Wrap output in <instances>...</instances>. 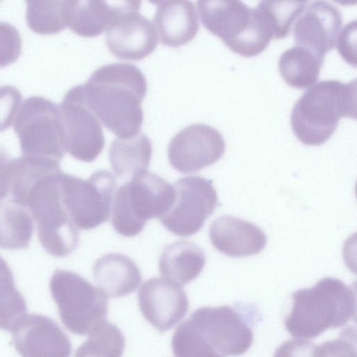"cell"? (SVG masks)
<instances>
[{
    "label": "cell",
    "mask_w": 357,
    "mask_h": 357,
    "mask_svg": "<svg viewBox=\"0 0 357 357\" xmlns=\"http://www.w3.org/2000/svg\"><path fill=\"white\" fill-rule=\"evenodd\" d=\"M14 346L22 357H70V339L52 319L26 314L12 331Z\"/></svg>",
    "instance_id": "obj_16"
},
{
    "label": "cell",
    "mask_w": 357,
    "mask_h": 357,
    "mask_svg": "<svg viewBox=\"0 0 357 357\" xmlns=\"http://www.w3.org/2000/svg\"><path fill=\"white\" fill-rule=\"evenodd\" d=\"M151 155V142L143 133L128 139H115L109 150L111 166L121 179L146 172Z\"/></svg>",
    "instance_id": "obj_24"
},
{
    "label": "cell",
    "mask_w": 357,
    "mask_h": 357,
    "mask_svg": "<svg viewBox=\"0 0 357 357\" xmlns=\"http://www.w3.org/2000/svg\"><path fill=\"white\" fill-rule=\"evenodd\" d=\"M10 162L8 155L0 149V196L8 191Z\"/></svg>",
    "instance_id": "obj_36"
},
{
    "label": "cell",
    "mask_w": 357,
    "mask_h": 357,
    "mask_svg": "<svg viewBox=\"0 0 357 357\" xmlns=\"http://www.w3.org/2000/svg\"><path fill=\"white\" fill-rule=\"evenodd\" d=\"M306 1H261L257 5L266 17L272 29L273 38L287 37L291 28L303 12Z\"/></svg>",
    "instance_id": "obj_30"
},
{
    "label": "cell",
    "mask_w": 357,
    "mask_h": 357,
    "mask_svg": "<svg viewBox=\"0 0 357 357\" xmlns=\"http://www.w3.org/2000/svg\"><path fill=\"white\" fill-rule=\"evenodd\" d=\"M173 186L174 202L160 218V222L175 235H194L202 229L218 204L212 181L199 176H188L176 181Z\"/></svg>",
    "instance_id": "obj_10"
},
{
    "label": "cell",
    "mask_w": 357,
    "mask_h": 357,
    "mask_svg": "<svg viewBox=\"0 0 357 357\" xmlns=\"http://www.w3.org/2000/svg\"><path fill=\"white\" fill-rule=\"evenodd\" d=\"M153 17L162 44L178 47L191 41L199 30L195 6L190 1H153Z\"/></svg>",
    "instance_id": "obj_19"
},
{
    "label": "cell",
    "mask_w": 357,
    "mask_h": 357,
    "mask_svg": "<svg viewBox=\"0 0 357 357\" xmlns=\"http://www.w3.org/2000/svg\"><path fill=\"white\" fill-rule=\"evenodd\" d=\"M124 348L125 338L120 329L105 320L89 333L75 357H122Z\"/></svg>",
    "instance_id": "obj_27"
},
{
    "label": "cell",
    "mask_w": 357,
    "mask_h": 357,
    "mask_svg": "<svg viewBox=\"0 0 357 357\" xmlns=\"http://www.w3.org/2000/svg\"><path fill=\"white\" fill-rule=\"evenodd\" d=\"M356 335L350 328L344 331L335 340L317 347V357H356Z\"/></svg>",
    "instance_id": "obj_32"
},
{
    "label": "cell",
    "mask_w": 357,
    "mask_h": 357,
    "mask_svg": "<svg viewBox=\"0 0 357 357\" xmlns=\"http://www.w3.org/2000/svg\"><path fill=\"white\" fill-rule=\"evenodd\" d=\"M61 189L63 204L77 227L94 229L109 218L116 190L111 172L98 170L86 180L63 173Z\"/></svg>",
    "instance_id": "obj_9"
},
{
    "label": "cell",
    "mask_w": 357,
    "mask_h": 357,
    "mask_svg": "<svg viewBox=\"0 0 357 357\" xmlns=\"http://www.w3.org/2000/svg\"><path fill=\"white\" fill-rule=\"evenodd\" d=\"M63 172L59 165L41 169L22 185L18 200L37 224L38 239L50 255L63 257L74 251L79 235L61 198Z\"/></svg>",
    "instance_id": "obj_2"
},
{
    "label": "cell",
    "mask_w": 357,
    "mask_h": 357,
    "mask_svg": "<svg viewBox=\"0 0 357 357\" xmlns=\"http://www.w3.org/2000/svg\"><path fill=\"white\" fill-rule=\"evenodd\" d=\"M205 263V255L197 244L179 241L165 248L160 257L159 269L166 279L185 285L200 274Z\"/></svg>",
    "instance_id": "obj_22"
},
{
    "label": "cell",
    "mask_w": 357,
    "mask_h": 357,
    "mask_svg": "<svg viewBox=\"0 0 357 357\" xmlns=\"http://www.w3.org/2000/svg\"><path fill=\"white\" fill-rule=\"evenodd\" d=\"M356 20L349 22L342 29L337 38V48L341 56L349 64L356 66Z\"/></svg>",
    "instance_id": "obj_35"
},
{
    "label": "cell",
    "mask_w": 357,
    "mask_h": 357,
    "mask_svg": "<svg viewBox=\"0 0 357 357\" xmlns=\"http://www.w3.org/2000/svg\"><path fill=\"white\" fill-rule=\"evenodd\" d=\"M80 85L86 105L108 130L119 139L139 134L147 84L136 66L127 63L105 65Z\"/></svg>",
    "instance_id": "obj_1"
},
{
    "label": "cell",
    "mask_w": 357,
    "mask_h": 357,
    "mask_svg": "<svg viewBox=\"0 0 357 357\" xmlns=\"http://www.w3.org/2000/svg\"><path fill=\"white\" fill-rule=\"evenodd\" d=\"M93 273L96 284L110 298L134 292L142 281L136 264L130 257L118 253L100 257L93 266Z\"/></svg>",
    "instance_id": "obj_20"
},
{
    "label": "cell",
    "mask_w": 357,
    "mask_h": 357,
    "mask_svg": "<svg viewBox=\"0 0 357 357\" xmlns=\"http://www.w3.org/2000/svg\"><path fill=\"white\" fill-rule=\"evenodd\" d=\"M26 311V301L15 287L13 273L0 257V328L12 331Z\"/></svg>",
    "instance_id": "obj_26"
},
{
    "label": "cell",
    "mask_w": 357,
    "mask_h": 357,
    "mask_svg": "<svg viewBox=\"0 0 357 357\" xmlns=\"http://www.w3.org/2000/svg\"><path fill=\"white\" fill-rule=\"evenodd\" d=\"M124 1H67V26L82 37H95L109 28Z\"/></svg>",
    "instance_id": "obj_21"
},
{
    "label": "cell",
    "mask_w": 357,
    "mask_h": 357,
    "mask_svg": "<svg viewBox=\"0 0 357 357\" xmlns=\"http://www.w3.org/2000/svg\"><path fill=\"white\" fill-rule=\"evenodd\" d=\"M33 228V218L25 206L13 198L8 191L0 196V248H26Z\"/></svg>",
    "instance_id": "obj_23"
},
{
    "label": "cell",
    "mask_w": 357,
    "mask_h": 357,
    "mask_svg": "<svg viewBox=\"0 0 357 357\" xmlns=\"http://www.w3.org/2000/svg\"><path fill=\"white\" fill-rule=\"evenodd\" d=\"M189 319L204 340L223 356L242 355L252 344V330L243 315L230 306L200 307Z\"/></svg>",
    "instance_id": "obj_12"
},
{
    "label": "cell",
    "mask_w": 357,
    "mask_h": 357,
    "mask_svg": "<svg viewBox=\"0 0 357 357\" xmlns=\"http://www.w3.org/2000/svg\"><path fill=\"white\" fill-rule=\"evenodd\" d=\"M342 24V15L336 6L325 1H314L294 22L295 45L325 56L334 47Z\"/></svg>",
    "instance_id": "obj_17"
},
{
    "label": "cell",
    "mask_w": 357,
    "mask_h": 357,
    "mask_svg": "<svg viewBox=\"0 0 357 357\" xmlns=\"http://www.w3.org/2000/svg\"><path fill=\"white\" fill-rule=\"evenodd\" d=\"M59 106L66 151L79 160L94 161L104 149L105 137L99 120L84 99L81 85L71 88Z\"/></svg>",
    "instance_id": "obj_11"
},
{
    "label": "cell",
    "mask_w": 357,
    "mask_h": 357,
    "mask_svg": "<svg viewBox=\"0 0 357 357\" xmlns=\"http://www.w3.org/2000/svg\"><path fill=\"white\" fill-rule=\"evenodd\" d=\"M50 288L61 320L71 333L84 335L105 321L108 311L106 294L77 273L55 271Z\"/></svg>",
    "instance_id": "obj_7"
},
{
    "label": "cell",
    "mask_w": 357,
    "mask_h": 357,
    "mask_svg": "<svg viewBox=\"0 0 357 357\" xmlns=\"http://www.w3.org/2000/svg\"><path fill=\"white\" fill-rule=\"evenodd\" d=\"M22 50V39L12 24L0 22V68L15 62Z\"/></svg>",
    "instance_id": "obj_31"
},
{
    "label": "cell",
    "mask_w": 357,
    "mask_h": 357,
    "mask_svg": "<svg viewBox=\"0 0 357 357\" xmlns=\"http://www.w3.org/2000/svg\"><path fill=\"white\" fill-rule=\"evenodd\" d=\"M356 116V80L344 83L337 79L319 82L305 91L295 102L291 126L303 144L319 146L334 133L342 117Z\"/></svg>",
    "instance_id": "obj_3"
},
{
    "label": "cell",
    "mask_w": 357,
    "mask_h": 357,
    "mask_svg": "<svg viewBox=\"0 0 357 357\" xmlns=\"http://www.w3.org/2000/svg\"><path fill=\"white\" fill-rule=\"evenodd\" d=\"M200 20L234 52L245 57L262 52L273 38L268 20L257 7L241 1H199Z\"/></svg>",
    "instance_id": "obj_5"
},
{
    "label": "cell",
    "mask_w": 357,
    "mask_h": 357,
    "mask_svg": "<svg viewBox=\"0 0 357 357\" xmlns=\"http://www.w3.org/2000/svg\"><path fill=\"white\" fill-rule=\"evenodd\" d=\"M291 298L285 327L295 337L314 338L329 328L344 326L356 316L355 291L337 278H322L312 287L294 292Z\"/></svg>",
    "instance_id": "obj_4"
},
{
    "label": "cell",
    "mask_w": 357,
    "mask_h": 357,
    "mask_svg": "<svg viewBox=\"0 0 357 357\" xmlns=\"http://www.w3.org/2000/svg\"><path fill=\"white\" fill-rule=\"evenodd\" d=\"M29 27L40 34H54L67 26V1H27Z\"/></svg>",
    "instance_id": "obj_28"
},
{
    "label": "cell",
    "mask_w": 357,
    "mask_h": 357,
    "mask_svg": "<svg viewBox=\"0 0 357 357\" xmlns=\"http://www.w3.org/2000/svg\"><path fill=\"white\" fill-rule=\"evenodd\" d=\"M141 1H125L106 32L108 50L116 57L139 61L151 54L158 44L154 24L139 13Z\"/></svg>",
    "instance_id": "obj_13"
},
{
    "label": "cell",
    "mask_w": 357,
    "mask_h": 357,
    "mask_svg": "<svg viewBox=\"0 0 357 357\" xmlns=\"http://www.w3.org/2000/svg\"><path fill=\"white\" fill-rule=\"evenodd\" d=\"M225 142L215 128L195 123L180 130L168 146L171 166L182 174L198 172L210 166L223 155Z\"/></svg>",
    "instance_id": "obj_14"
},
{
    "label": "cell",
    "mask_w": 357,
    "mask_h": 357,
    "mask_svg": "<svg viewBox=\"0 0 357 357\" xmlns=\"http://www.w3.org/2000/svg\"><path fill=\"white\" fill-rule=\"evenodd\" d=\"M317 347L303 339L289 340L276 349L273 357H317Z\"/></svg>",
    "instance_id": "obj_34"
},
{
    "label": "cell",
    "mask_w": 357,
    "mask_h": 357,
    "mask_svg": "<svg viewBox=\"0 0 357 357\" xmlns=\"http://www.w3.org/2000/svg\"><path fill=\"white\" fill-rule=\"evenodd\" d=\"M324 56L299 45L284 51L278 68L284 81L294 88L307 89L318 80Z\"/></svg>",
    "instance_id": "obj_25"
},
{
    "label": "cell",
    "mask_w": 357,
    "mask_h": 357,
    "mask_svg": "<svg viewBox=\"0 0 357 357\" xmlns=\"http://www.w3.org/2000/svg\"><path fill=\"white\" fill-rule=\"evenodd\" d=\"M21 101L22 96L17 88L9 85L0 86V132L14 122Z\"/></svg>",
    "instance_id": "obj_33"
},
{
    "label": "cell",
    "mask_w": 357,
    "mask_h": 357,
    "mask_svg": "<svg viewBox=\"0 0 357 357\" xmlns=\"http://www.w3.org/2000/svg\"><path fill=\"white\" fill-rule=\"evenodd\" d=\"M209 238L214 248L230 257H246L264 250L266 236L255 224L233 217L222 215L209 228Z\"/></svg>",
    "instance_id": "obj_18"
},
{
    "label": "cell",
    "mask_w": 357,
    "mask_h": 357,
    "mask_svg": "<svg viewBox=\"0 0 357 357\" xmlns=\"http://www.w3.org/2000/svg\"><path fill=\"white\" fill-rule=\"evenodd\" d=\"M138 303L146 320L160 333L176 325L189 308L188 296L179 284L157 277L142 284L138 292Z\"/></svg>",
    "instance_id": "obj_15"
},
{
    "label": "cell",
    "mask_w": 357,
    "mask_h": 357,
    "mask_svg": "<svg viewBox=\"0 0 357 357\" xmlns=\"http://www.w3.org/2000/svg\"><path fill=\"white\" fill-rule=\"evenodd\" d=\"M175 200L174 186L156 174H138L116 190L112 207V224L118 234L133 236L146 222L160 218Z\"/></svg>",
    "instance_id": "obj_6"
},
{
    "label": "cell",
    "mask_w": 357,
    "mask_h": 357,
    "mask_svg": "<svg viewBox=\"0 0 357 357\" xmlns=\"http://www.w3.org/2000/svg\"><path fill=\"white\" fill-rule=\"evenodd\" d=\"M172 348L175 357H225L204 340L189 319L174 331Z\"/></svg>",
    "instance_id": "obj_29"
},
{
    "label": "cell",
    "mask_w": 357,
    "mask_h": 357,
    "mask_svg": "<svg viewBox=\"0 0 357 357\" xmlns=\"http://www.w3.org/2000/svg\"><path fill=\"white\" fill-rule=\"evenodd\" d=\"M24 155L59 162L64 156L66 135L60 106L41 96H31L22 105L14 121Z\"/></svg>",
    "instance_id": "obj_8"
}]
</instances>
